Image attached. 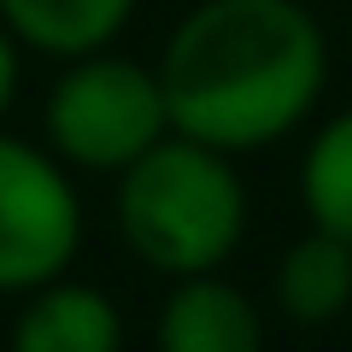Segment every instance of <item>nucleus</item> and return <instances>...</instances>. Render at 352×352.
I'll use <instances>...</instances> for the list:
<instances>
[{"label": "nucleus", "instance_id": "8", "mask_svg": "<svg viewBox=\"0 0 352 352\" xmlns=\"http://www.w3.org/2000/svg\"><path fill=\"white\" fill-rule=\"evenodd\" d=\"M276 305L288 323L323 329L352 305V241L329 229H305L276 264Z\"/></svg>", "mask_w": 352, "mask_h": 352}, {"label": "nucleus", "instance_id": "10", "mask_svg": "<svg viewBox=\"0 0 352 352\" xmlns=\"http://www.w3.org/2000/svg\"><path fill=\"white\" fill-rule=\"evenodd\" d=\"M24 53L30 47L0 24V124H6V112H12V100H18V82H24Z\"/></svg>", "mask_w": 352, "mask_h": 352}, {"label": "nucleus", "instance_id": "6", "mask_svg": "<svg viewBox=\"0 0 352 352\" xmlns=\"http://www.w3.org/2000/svg\"><path fill=\"white\" fill-rule=\"evenodd\" d=\"M12 352H124V311L112 305V294L53 276L24 294Z\"/></svg>", "mask_w": 352, "mask_h": 352}, {"label": "nucleus", "instance_id": "5", "mask_svg": "<svg viewBox=\"0 0 352 352\" xmlns=\"http://www.w3.org/2000/svg\"><path fill=\"white\" fill-rule=\"evenodd\" d=\"M159 352H264V317L217 270L176 276L153 323Z\"/></svg>", "mask_w": 352, "mask_h": 352}, {"label": "nucleus", "instance_id": "4", "mask_svg": "<svg viewBox=\"0 0 352 352\" xmlns=\"http://www.w3.org/2000/svg\"><path fill=\"white\" fill-rule=\"evenodd\" d=\"M82 247V200L53 147L0 129V294L65 276Z\"/></svg>", "mask_w": 352, "mask_h": 352}, {"label": "nucleus", "instance_id": "9", "mask_svg": "<svg viewBox=\"0 0 352 352\" xmlns=\"http://www.w3.org/2000/svg\"><path fill=\"white\" fill-rule=\"evenodd\" d=\"M300 206L317 229L352 241V106L317 124L300 153Z\"/></svg>", "mask_w": 352, "mask_h": 352}, {"label": "nucleus", "instance_id": "7", "mask_svg": "<svg viewBox=\"0 0 352 352\" xmlns=\"http://www.w3.org/2000/svg\"><path fill=\"white\" fill-rule=\"evenodd\" d=\"M141 0H0V24L12 30L30 53L76 59L100 53L129 30Z\"/></svg>", "mask_w": 352, "mask_h": 352}, {"label": "nucleus", "instance_id": "3", "mask_svg": "<svg viewBox=\"0 0 352 352\" xmlns=\"http://www.w3.org/2000/svg\"><path fill=\"white\" fill-rule=\"evenodd\" d=\"M47 147L71 170L118 176L170 135V106H164L159 65H141L129 53H76L59 59L47 100H41Z\"/></svg>", "mask_w": 352, "mask_h": 352}, {"label": "nucleus", "instance_id": "2", "mask_svg": "<svg viewBox=\"0 0 352 352\" xmlns=\"http://www.w3.org/2000/svg\"><path fill=\"white\" fill-rule=\"evenodd\" d=\"M112 206L129 252L170 282L217 270L247 235V182L235 170V153L176 129L129 170H118Z\"/></svg>", "mask_w": 352, "mask_h": 352}, {"label": "nucleus", "instance_id": "1", "mask_svg": "<svg viewBox=\"0 0 352 352\" xmlns=\"http://www.w3.org/2000/svg\"><path fill=\"white\" fill-rule=\"evenodd\" d=\"M170 129L223 153L288 141L329 88V36L305 0H194L159 47Z\"/></svg>", "mask_w": 352, "mask_h": 352}]
</instances>
